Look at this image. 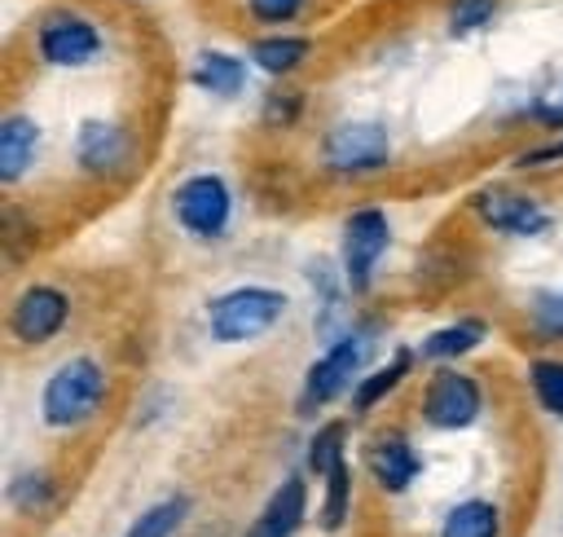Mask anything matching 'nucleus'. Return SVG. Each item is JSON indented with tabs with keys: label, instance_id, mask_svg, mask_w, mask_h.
Here are the masks:
<instances>
[{
	"label": "nucleus",
	"instance_id": "nucleus-1",
	"mask_svg": "<svg viewBox=\"0 0 563 537\" xmlns=\"http://www.w3.org/2000/svg\"><path fill=\"white\" fill-rule=\"evenodd\" d=\"M110 396V374L97 357L79 352V357H66L40 387V418L53 427V431H75L84 427L88 418H97V409L106 405Z\"/></svg>",
	"mask_w": 563,
	"mask_h": 537
},
{
	"label": "nucleus",
	"instance_id": "nucleus-2",
	"mask_svg": "<svg viewBox=\"0 0 563 537\" xmlns=\"http://www.w3.org/2000/svg\"><path fill=\"white\" fill-rule=\"evenodd\" d=\"M31 53L48 70H88L106 57V31L92 13L57 4V9L40 13V22L31 31Z\"/></svg>",
	"mask_w": 563,
	"mask_h": 537
},
{
	"label": "nucleus",
	"instance_id": "nucleus-3",
	"mask_svg": "<svg viewBox=\"0 0 563 537\" xmlns=\"http://www.w3.org/2000/svg\"><path fill=\"white\" fill-rule=\"evenodd\" d=\"M286 308H290L286 291L264 282H242L207 299V335L216 343H251L264 339L286 317Z\"/></svg>",
	"mask_w": 563,
	"mask_h": 537
},
{
	"label": "nucleus",
	"instance_id": "nucleus-4",
	"mask_svg": "<svg viewBox=\"0 0 563 537\" xmlns=\"http://www.w3.org/2000/svg\"><path fill=\"white\" fill-rule=\"evenodd\" d=\"M391 154H396V141L383 119H339L317 141L321 172H330L339 180L374 176V172L391 167Z\"/></svg>",
	"mask_w": 563,
	"mask_h": 537
},
{
	"label": "nucleus",
	"instance_id": "nucleus-5",
	"mask_svg": "<svg viewBox=\"0 0 563 537\" xmlns=\"http://www.w3.org/2000/svg\"><path fill=\"white\" fill-rule=\"evenodd\" d=\"M374 335L369 326H347V335H339L334 343H325V352L308 365L303 387H299V414H317L330 401H339L343 392H352L365 379V361H369Z\"/></svg>",
	"mask_w": 563,
	"mask_h": 537
},
{
	"label": "nucleus",
	"instance_id": "nucleus-6",
	"mask_svg": "<svg viewBox=\"0 0 563 537\" xmlns=\"http://www.w3.org/2000/svg\"><path fill=\"white\" fill-rule=\"evenodd\" d=\"M391 246V216L378 202L352 207L339 224V273L352 295H365L374 286V273Z\"/></svg>",
	"mask_w": 563,
	"mask_h": 537
},
{
	"label": "nucleus",
	"instance_id": "nucleus-7",
	"mask_svg": "<svg viewBox=\"0 0 563 537\" xmlns=\"http://www.w3.org/2000/svg\"><path fill=\"white\" fill-rule=\"evenodd\" d=\"M172 220L198 242H220L233 224V185L220 172L180 176L172 189Z\"/></svg>",
	"mask_w": 563,
	"mask_h": 537
},
{
	"label": "nucleus",
	"instance_id": "nucleus-8",
	"mask_svg": "<svg viewBox=\"0 0 563 537\" xmlns=\"http://www.w3.org/2000/svg\"><path fill=\"white\" fill-rule=\"evenodd\" d=\"M484 414V383L457 365H435L418 396V418L431 431H466Z\"/></svg>",
	"mask_w": 563,
	"mask_h": 537
},
{
	"label": "nucleus",
	"instance_id": "nucleus-9",
	"mask_svg": "<svg viewBox=\"0 0 563 537\" xmlns=\"http://www.w3.org/2000/svg\"><path fill=\"white\" fill-rule=\"evenodd\" d=\"M70 158L92 180H119L136 163V132L119 119H84L70 136Z\"/></svg>",
	"mask_w": 563,
	"mask_h": 537
},
{
	"label": "nucleus",
	"instance_id": "nucleus-10",
	"mask_svg": "<svg viewBox=\"0 0 563 537\" xmlns=\"http://www.w3.org/2000/svg\"><path fill=\"white\" fill-rule=\"evenodd\" d=\"M471 216L501 238H541L550 229V211L537 194L515 189V185H497V180L479 185L471 194Z\"/></svg>",
	"mask_w": 563,
	"mask_h": 537
},
{
	"label": "nucleus",
	"instance_id": "nucleus-11",
	"mask_svg": "<svg viewBox=\"0 0 563 537\" xmlns=\"http://www.w3.org/2000/svg\"><path fill=\"white\" fill-rule=\"evenodd\" d=\"M66 321H70V295H66L62 286H53V282H31V286H22V291L13 295V304H9V317H4L13 343H22V348H44V343H53V339L66 330Z\"/></svg>",
	"mask_w": 563,
	"mask_h": 537
},
{
	"label": "nucleus",
	"instance_id": "nucleus-12",
	"mask_svg": "<svg viewBox=\"0 0 563 537\" xmlns=\"http://www.w3.org/2000/svg\"><path fill=\"white\" fill-rule=\"evenodd\" d=\"M365 467H369V475L383 493H405L418 480L422 458H418V449L409 445L405 431H378L365 445Z\"/></svg>",
	"mask_w": 563,
	"mask_h": 537
},
{
	"label": "nucleus",
	"instance_id": "nucleus-13",
	"mask_svg": "<svg viewBox=\"0 0 563 537\" xmlns=\"http://www.w3.org/2000/svg\"><path fill=\"white\" fill-rule=\"evenodd\" d=\"M189 88L207 92V97H220V101H233L246 92V79H251V62L229 53V48H198L189 70H185Z\"/></svg>",
	"mask_w": 563,
	"mask_h": 537
},
{
	"label": "nucleus",
	"instance_id": "nucleus-14",
	"mask_svg": "<svg viewBox=\"0 0 563 537\" xmlns=\"http://www.w3.org/2000/svg\"><path fill=\"white\" fill-rule=\"evenodd\" d=\"M312 53H317V44H312V35H299V31H268V35H255L251 44H246V62L260 70V75H268V79H290L295 70H303L308 62H312Z\"/></svg>",
	"mask_w": 563,
	"mask_h": 537
},
{
	"label": "nucleus",
	"instance_id": "nucleus-15",
	"mask_svg": "<svg viewBox=\"0 0 563 537\" xmlns=\"http://www.w3.org/2000/svg\"><path fill=\"white\" fill-rule=\"evenodd\" d=\"M40 145H44V128L22 114V110H9L0 119V185L13 189L40 158Z\"/></svg>",
	"mask_w": 563,
	"mask_h": 537
},
{
	"label": "nucleus",
	"instance_id": "nucleus-16",
	"mask_svg": "<svg viewBox=\"0 0 563 537\" xmlns=\"http://www.w3.org/2000/svg\"><path fill=\"white\" fill-rule=\"evenodd\" d=\"M484 339H488V321L484 317H453V321L435 326L431 335H422L418 357L431 361V365H453V361L471 357Z\"/></svg>",
	"mask_w": 563,
	"mask_h": 537
},
{
	"label": "nucleus",
	"instance_id": "nucleus-17",
	"mask_svg": "<svg viewBox=\"0 0 563 537\" xmlns=\"http://www.w3.org/2000/svg\"><path fill=\"white\" fill-rule=\"evenodd\" d=\"M303 515H308V484H303V475H286L273 489V497L264 502L251 537H295Z\"/></svg>",
	"mask_w": 563,
	"mask_h": 537
},
{
	"label": "nucleus",
	"instance_id": "nucleus-18",
	"mask_svg": "<svg viewBox=\"0 0 563 537\" xmlns=\"http://www.w3.org/2000/svg\"><path fill=\"white\" fill-rule=\"evenodd\" d=\"M413 348H396L378 370H365V379L352 387V414H369L374 405H383L400 383H405V374L413 370Z\"/></svg>",
	"mask_w": 563,
	"mask_h": 537
},
{
	"label": "nucleus",
	"instance_id": "nucleus-19",
	"mask_svg": "<svg viewBox=\"0 0 563 537\" xmlns=\"http://www.w3.org/2000/svg\"><path fill=\"white\" fill-rule=\"evenodd\" d=\"M440 537H501V511L488 497H466L444 515Z\"/></svg>",
	"mask_w": 563,
	"mask_h": 537
},
{
	"label": "nucleus",
	"instance_id": "nucleus-20",
	"mask_svg": "<svg viewBox=\"0 0 563 537\" xmlns=\"http://www.w3.org/2000/svg\"><path fill=\"white\" fill-rule=\"evenodd\" d=\"M501 13V0H444V35L449 40H471L493 26Z\"/></svg>",
	"mask_w": 563,
	"mask_h": 537
},
{
	"label": "nucleus",
	"instance_id": "nucleus-21",
	"mask_svg": "<svg viewBox=\"0 0 563 537\" xmlns=\"http://www.w3.org/2000/svg\"><path fill=\"white\" fill-rule=\"evenodd\" d=\"M321 480H325V493H321V528L325 533H339L347 524V515H352V462L343 458Z\"/></svg>",
	"mask_w": 563,
	"mask_h": 537
},
{
	"label": "nucleus",
	"instance_id": "nucleus-22",
	"mask_svg": "<svg viewBox=\"0 0 563 537\" xmlns=\"http://www.w3.org/2000/svg\"><path fill=\"white\" fill-rule=\"evenodd\" d=\"M528 330L541 343H563V286H545L528 295Z\"/></svg>",
	"mask_w": 563,
	"mask_h": 537
},
{
	"label": "nucleus",
	"instance_id": "nucleus-23",
	"mask_svg": "<svg viewBox=\"0 0 563 537\" xmlns=\"http://www.w3.org/2000/svg\"><path fill=\"white\" fill-rule=\"evenodd\" d=\"M528 392L550 418H563V361L559 357H532L528 361Z\"/></svg>",
	"mask_w": 563,
	"mask_h": 537
},
{
	"label": "nucleus",
	"instance_id": "nucleus-24",
	"mask_svg": "<svg viewBox=\"0 0 563 537\" xmlns=\"http://www.w3.org/2000/svg\"><path fill=\"white\" fill-rule=\"evenodd\" d=\"M343 445H347V423H339V418H330V423H321L312 436H308V449H303V467L312 471V475H325L330 467H339L347 453H343Z\"/></svg>",
	"mask_w": 563,
	"mask_h": 537
},
{
	"label": "nucleus",
	"instance_id": "nucleus-25",
	"mask_svg": "<svg viewBox=\"0 0 563 537\" xmlns=\"http://www.w3.org/2000/svg\"><path fill=\"white\" fill-rule=\"evenodd\" d=\"M189 519V497H163V502H154V506H145L136 519H132V528H128V537H172L180 524Z\"/></svg>",
	"mask_w": 563,
	"mask_h": 537
},
{
	"label": "nucleus",
	"instance_id": "nucleus-26",
	"mask_svg": "<svg viewBox=\"0 0 563 537\" xmlns=\"http://www.w3.org/2000/svg\"><path fill=\"white\" fill-rule=\"evenodd\" d=\"M53 497H57V484H53L48 471H35L31 467V471H18L9 480V506L22 511V515H35V511L53 506Z\"/></svg>",
	"mask_w": 563,
	"mask_h": 537
},
{
	"label": "nucleus",
	"instance_id": "nucleus-27",
	"mask_svg": "<svg viewBox=\"0 0 563 537\" xmlns=\"http://www.w3.org/2000/svg\"><path fill=\"white\" fill-rule=\"evenodd\" d=\"M303 119V92L290 88V84H277L264 92L260 101V123L264 128H295Z\"/></svg>",
	"mask_w": 563,
	"mask_h": 537
},
{
	"label": "nucleus",
	"instance_id": "nucleus-28",
	"mask_svg": "<svg viewBox=\"0 0 563 537\" xmlns=\"http://www.w3.org/2000/svg\"><path fill=\"white\" fill-rule=\"evenodd\" d=\"M308 4H312V0H242V13H246V22H255V26L286 31L290 22L303 18Z\"/></svg>",
	"mask_w": 563,
	"mask_h": 537
},
{
	"label": "nucleus",
	"instance_id": "nucleus-29",
	"mask_svg": "<svg viewBox=\"0 0 563 537\" xmlns=\"http://www.w3.org/2000/svg\"><path fill=\"white\" fill-rule=\"evenodd\" d=\"M519 119H528V123L541 128V132L563 136V79L550 84V88H541V92L519 110Z\"/></svg>",
	"mask_w": 563,
	"mask_h": 537
},
{
	"label": "nucleus",
	"instance_id": "nucleus-30",
	"mask_svg": "<svg viewBox=\"0 0 563 537\" xmlns=\"http://www.w3.org/2000/svg\"><path fill=\"white\" fill-rule=\"evenodd\" d=\"M559 163H563V136H550L541 145H528V150H519L510 158L515 172H541V167H559Z\"/></svg>",
	"mask_w": 563,
	"mask_h": 537
}]
</instances>
